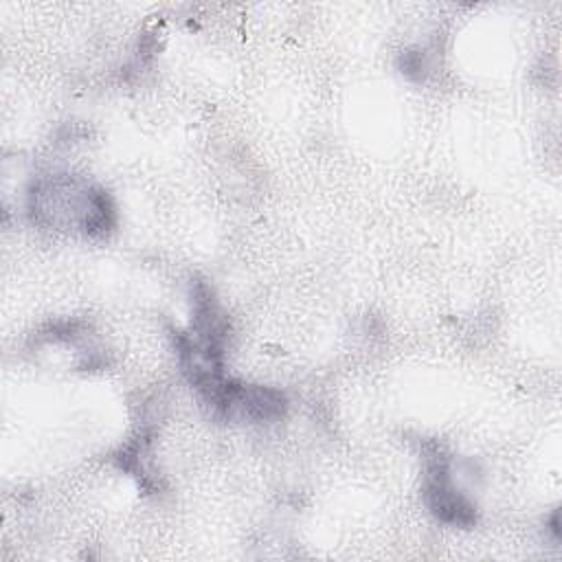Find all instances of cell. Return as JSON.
Wrapping results in <instances>:
<instances>
[{
	"label": "cell",
	"instance_id": "obj_1",
	"mask_svg": "<svg viewBox=\"0 0 562 562\" xmlns=\"http://www.w3.org/2000/svg\"><path fill=\"white\" fill-rule=\"evenodd\" d=\"M424 496L430 507V512L457 527H470L476 520L474 503H470L452 483L450 476V465L443 457L435 454L428 459L426 465V483H424Z\"/></svg>",
	"mask_w": 562,
	"mask_h": 562
}]
</instances>
